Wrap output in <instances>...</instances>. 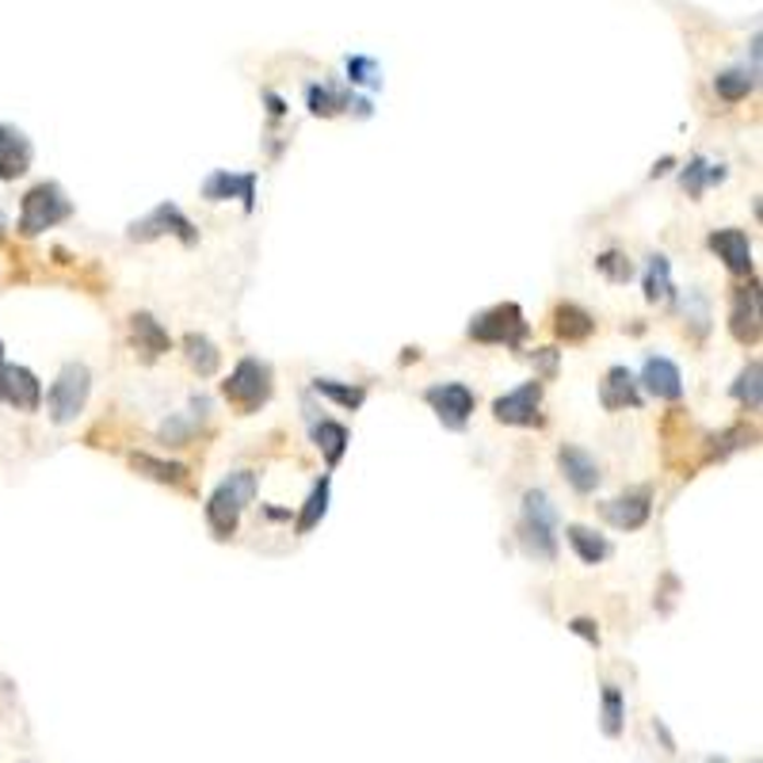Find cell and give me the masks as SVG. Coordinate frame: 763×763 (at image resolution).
<instances>
[{
    "label": "cell",
    "instance_id": "1",
    "mask_svg": "<svg viewBox=\"0 0 763 763\" xmlns=\"http://www.w3.org/2000/svg\"><path fill=\"white\" fill-rule=\"evenodd\" d=\"M257 474L252 469H237L229 474L218 489L206 500V523H211L214 538H229L237 530V520H241L245 508L257 500Z\"/></svg>",
    "mask_w": 763,
    "mask_h": 763
},
{
    "label": "cell",
    "instance_id": "2",
    "mask_svg": "<svg viewBox=\"0 0 763 763\" xmlns=\"http://www.w3.org/2000/svg\"><path fill=\"white\" fill-rule=\"evenodd\" d=\"M558 512H553L550 497L543 489H530L523 497V523H520V543L530 558L553 561L558 558Z\"/></svg>",
    "mask_w": 763,
    "mask_h": 763
},
{
    "label": "cell",
    "instance_id": "3",
    "mask_svg": "<svg viewBox=\"0 0 763 763\" xmlns=\"http://www.w3.org/2000/svg\"><path fill=\"white\" fill-rule=\"evenodd\" d=\"M527 336V318L515 302H500L481 310L469 321V341L477 344H504V348H520Z\"/></svg>",
    "mask_w": 763,
    "mask_h": 763
},
{
    "label": "cell",
    "instance_id": "4",
    "mask_svg": "<svg viewBox=\"0 0 763 763\" xmlns=\"http://www.w3.org/2000/svg\"><path fill=\"white\" fill-rule=\"evenodd\" d=\"M73 214V203L65 199V191L58 183H38L23 195V211H20V234L23 237H35L43 229L58 226Z\"/></svg>",
    "mask_w": 763,
    "mask_h": 763
},
{
    "label": "cell",
    "instance_id": "5",
    "mask_svg": "<svg viewBox=\"0 0 763 763\" xmlns=\"http://www.w3.org/2000/svg\"><path fill=\"white\" fill-rule=\"evenodd\" d=\"M222 393H226L229 405H237L241 413H257L267 397H272V367L264 359H241L234 367L226 382H222Z\"/></svg>",
    "mask_w": 763,
    "mask_h": 763
},
{
    "label": "cell",
    "instance_id": "6",
    "mask_svg": "<svg viewBox=\"0 0 763 763\" xmlns=\"http://www.w3.org/2000/svg\"><path fill=\"white\" fill-rule=\"evenodd\" d=\"M92 393V374L84 363H65L58 374V382L50 385L46 401H50V420L53 424H69L81 416V408L88 405Z\"/></svg>",
    "mask_w": 763,
    "mask_h": 763
},
{
    "label": "cell",
    "instance_id": "7",
    "mask_svg": "<svg viewBox=\"0 0 763 763\" xmlns=\"http://www.w3.org/2000/svg\"><path fill=\"white\" fill-rule=\"evenodd\" d=\"M168 234L180 237L183 245H195L199 241L191 218L176 203H160L157 211H150L145 218H138L134 226H130V241H157V237H168Z\"/></svg>",
    "mask_w": 763,
    "mask_h": 763
},
{
    "label": "cell",
    "instance_id": "8",
    "mask_svg": "<svg viewBox=\"0 0 763 763\" xmlns=\"http://www.w3.org/2000/svg\"><path fill=\"white\" fill-rule=\"evenodd\" d=\"M543 382H523L520 390L504 393V397L492 401V416L500 424H512V428H543Z\"/></svg>",
    "mask_w": 763,
    "mask_h": 763
},
{
    "label": "cell",
    "instance_id": "9",
    "mask_svg": "<svg viewBox=\"0 0 763 763\" xmlns=\"http://www.w3.org/2000/svg\"><path fill=\"white\" fill-rule=\"evenodd\" d=\"M424 401L436 408V416L443 420V428H454V431L469 420V413H474V405H477L474 390H469V385H462V382L431 385V390L424 393Z\"/></svg>",
    "mask_w": 763,
    "mask_h": 763
},
{
    "label": "cell",
    "instance_id": "10",
    "mask_svg": "<svg viewBox=\"0 0 763 763\" xmlns=\"http://www.w3.org/2000/svg\"><path fill=\"white\" fill-rule=\"evenodd\" d=\"M0 401L15 413H35L43 405V385H38L35 374L27 367H0Z\"/></svg>",
    "mask_w": 763,
    "mask_h": 763
},
{
    "label": "cell",
    "instance_id": "11",
    "mask_svg": "<svg viewBox=\"0 0 763 763\" xmlns=\"http://www.w3.org/2000/svg\"><path fill=\"white\" fill-rule=\"evenodd\" d=\"M203 199L206 203H226V199H241L245 211L257 206V172H245V176H234L226 168L206 176L203 183Z\"/></svg>",
    "mask_w": 763,
    "mask_h": 763
},
{
    "label": "cell",
    "instance_id": "12",
    "mask_svg": "<svg viewBox=\"0 0 763 763\" xmlns=\"http://www.w3.org/2000/svg\"><path fill=\"white\" fill-rule=\"evenodd\" d=\"M558 466H561V474H565V481L573 485L581 497H588V492L599 489V462L592 458L588 451H581V446H573V443L561 446Z\"/></svg>",
    "mask_w": 763,
    "mask_h": 763
},
{
    "label": "cell",
    "instance_id": "13",
    "mask_svg": "<svg viewBox=\"0 0 763 763\" xmlns=\"http://www.w3.org/2000/svg\"><path fill=\"white\" fill-rule=\"evenodd\" d=\"M729 333H734L737 344H756L760 341V295H756V283H749V287H741L734 295Z\"/></svg>",
    "mask_w": 763,
    "mask_h": 763
},
{
    "label": "cell",
    "instance_id": "14",
    "mask_svg": "<svg viewBox=\"0 0 763 763\" xmlns=\"http://www.w3.org/2000/svg\"><path fill=\"white\" fill-rule=\"evenodd\" d=\"M604 515L615 523L619 530H642L653 515V497L649 489H634V492H622L619 500L604 504Z\"/></svg>",
    "mask_w": 763,
    "mask_h": 763
},
{
    "label": "cell",
    "instance_id": "15",
    "mask_svg": "<svg viewBox=\"0 0 763 763\" xmlns=\"http://www.w3.org/2000/svg\"><path fill=\"white\" fill-rule=\"evenodd\" d=\"M642 385L660 401H680L683 397V374L672 359L665 356H649L642 367Z\"/></svg>",
    "mask_w": 763,
    "mask_h": 763
},
{
    "label": "cell",
    "instance_id": "16",
    "mask_svg": "<svg viewBox=\"0 0 763 763\" xmlns=\"http://www.w3.org/2000/svg\"><path fill=\"white\" fill-rule=\"evenodd\" d=\"M130 344H134V351L142 356V363H153V359H160L172 348V341H168V333L160 329V321L150 318V313H134V318H130Z\"/></svg>",
    "mask_w": 763,
    "mask_h": 763
},
{
    "label": "cell",
    "instance_id": "17",
    "mask_svg": "<svg viewBox=\"0 0 763 763\" xmlns=\"http://www.w3.org/2000/svg\"><path fill=\"white\" fill-rule=\"evenodd\" d=\"M711 252L734 275H752V245L741 229H718V234H711Z\"/></svg>",
    "mask_w": 763,
    "mask_h": 763
},
{
    "label": "cell",
    "instance_id": "18",
    "mask_svg": "<svg viewBox=\"0 0 763 763\" xmlns=\"http://www.w3.org/2000/svg\"><path fill=\"white\" fill-rule=\"evenodd\" d=\"M31 157H35V150H31L27 134L4 122V127H0V180L23 176L31 168Z\"/></svg>",
    "mask_w": 763,
    "mask_h": 763
},
{
    "label": "cell",
    "instance_id": "19",
    "mask_svg": "<svg viewBox=\"0 0 763 763\" xmlns=\"http://www.w3.org/2000/svg\"><path fill=\"white\" fill-rule=\"evenodd\" d=\"M599 401H604L607 413H622V408H637L642 405V393H637V382L627 367H611L599 382Z\"/></svg>",
    "mask_w": 763,
    "mask_h": 763
},
{
    "label": "cell",
    "instance_id": "20",
    "mask_svg": "<svg viewBox=\"0 0 763 763\" xmlns=\"http://www.w3.org/2000/svg\"><path fill=\"white\" fill-rule=\"evenodd\" d=\"M553 333H558L565 344H581V341H588V336L596 333V318H592L584 306L561 302L558 310H553Z\"/></svg>",
    "mask_w": 763,
    "mask_h": 763
},
{
    "label": "cell",
    "instance_id": "21",
    "mask_svg": "<svg viewBox=\"0 0 763 763\" xmlns=\"http://www.w3.org/2000/svg\"><path fill=\"white\" fill-rule=\"evenodd\" d=\"M569 546H573L584 565H599V561L611 558V543H607L604 535H596L592 527H581V523L569 527Z\"/></svg>",
    "mask_w": 763,
    "mask_h": 763
},
{
    "label": "cell",
    "instance_id": "22",
    "mask_svg": "<svg viewBox=\"0 0 763 763\" xmlns=\"http://www.w3.org/2000/svg\"><path fill=\"white\" fill-rule=\"evenodd\" d=\"M183 356H188V363L195 367L203 379H214V374H218V367H222V351L199 333L183 336Z\"/></svg>",
    "mask_w": 763,
    "mask_h": 763
},
{
    "label": "cell",
    "instance_id": "23",
    "mask_svg": "<svg viewBox=\"0 0 763 763\" xmlns=\"http://www.w3.org/2000/svg\"><path fill=\"white\" fill-rule=\"evenodd\" d=\"M313 443L321 446V454H325L329 466H336V462L344 458V451H348L351 436H348V428H344V424L321 420V424H313Z\"/></svg>",
    "mask_w": 763,
    "mask_h": 763
},
{
    "label": "cell",
    "instance_id": "24",
    "mask_svg": "<svg viewBox=\"0 0 763 763\" xmlns=\"http://www.w3.org/2000/svg\"><path fill=\"white\" fill-rule=\"evenodd\" d=\"M752 88H756V73H749V69H726V73L714 76V92H718L722 99H729V104L749 99Z\"/></svg>",
    "mask_w": 763,
    "mask_h": 763
},
{
    "label": "cell",
    "instance_id": "25",
    "mask_svg": "<svg viewBox=\"0 0 763 763\" xmlns=\"http://www.w3.org/2000/svg\"><path fill=\"white\" fill-rule=\"evenodd\" d=\"M130 466H134L138 474H145V477H153V481H160V485H188V469L176 466V462L153 458V454H134V458H130Z\"/></svg>",
    "mask_w": 763,
    "mask_h": 763
},
{
    "label": "cell",
    "instance_id": "26",
    "mask_svg": "<svg viewBox=\"0 0 763 763\" xmlns=\"http://www.w3.org/2000/svg\"><path fill=\"white\" fill-rule=\"evenodd\" d=\"M672 295V264H668V257H649V272H645V298L649 302H665V298Z\"/></svg>",
    "mask_w": 763,
    "mask_h": 763
},
{
    "label": "cell",
    "instance_id": "27",
    "mask_svg": "<svg viewBox=\"0 0 763 763\" xmlns=\"http://www.w3.org/2000/svg\"><path fill=\"white\" fill-rule=\"evenodd\" d=\"M726 180V168L722 165H706L703 157H695L688 168H683V188H688L691 199H699L706 191V183H722Z\"/></svg>",
    "mask_w": 763,
    "mask_h": 763
},
{
    "label": "cell",
    "instance_id": "28",
    "mask_svg": "<svg viewBox=\"0 0 763 763\" xmlns=\"http://www.w3.org/2000/svg\"><path fill=\"white\" fill-rule=\"evenodd\" d=\"M325 512H329V477H321L310 497H306L302 515H298V535H310V530L325 520Z\"/></svg>",
    "mask_w": 763,
    "mask_h": 763
},
{
    "label": "cell",
    "instance_id": "29",
    "mask_svg": "<svg viewBox=\"0 0 763 763\" xmlns=\"http://www.w3.org/2000/svg\"><path fill=\"white\" fill-rule=\"evenodd\" d=\"M313 390H318L321 397H329V401H336V405H344L348 413H356V408L367 401V390H363V385H341V382H333V379H318V382H313Z\"/></svg>",
    "mask_w": 763,
    "mask_h": 763
},
{
    "label": "cell",
    "instance_id": "30",
    "mask_svg": "<svg viewBox=\"0 0 763 763\" xmlns=\"http://www.w3.org/2000/svg\"><path fill=\"white\" fill-rule=\"evenodd\" d=\"M622 718H627V703H622V691L607 683L604 688V734L622 737Z\"/></svg>",
    "mask_w": 763,
    "mask_h": 763
},
{
    "label": "cell",
    "instance_id": "31",
    "mask_svg": "<svg viewBox=\"0 0 763 763\" xmlns=\"http://www.w3.org/2000/svg\"><path fill=\"white\" fill-rule=\"evenodd\" d=\"M760 379H763V367L749 363L741 371V379H737V385H734V397L741 401L744 408H752V413L760 408Z\"/></svg>",
    "mask_w": 763,
    "mask_h": 763
},
{
    "label": "cell",
    "instance_id": "32",
    "mask_svg": "<svg viewBox=\"0 0 763 763\" xmlns=\"http://www.w3.org/2000/svg\"><path fill=\"white\" fill-rule=\"evenodd\" d=\"M596 267H599V272H604L611 283H627L630 275H634V264H630V257H627V252H619V249L604 252V257L596 260Z\"/></svg>",
    "mask_w": 763,
    "mask_h": 763
},
{
    "label": "cell",
    "instance_id": "33",
    "mask_svg": "<svg viewBox=\"0 0 763 763\" xmlns=\"http://www.w3.org/2000/svg\"><path fill=\"white\" fill-rule=\"evenodd\" d=\"M341 107H348V99L336 96L333 88H321V84H313V88H310V111L313 115H325V119H329V115H336Z\"/></svg>",
    "mask_w": 763,
    "mask_h": 763
},
{
    "label": "cell",
    "instance_id": "34",
    "mask_svg": "<svg viewBox=\"0 0 763 763\" xmlns=\"http://www.w3.org/2000/svg\"><path fill=\"white\" fill-rule=\"evenodd\" d=\"M348 81L351 84H367V88H379L382 76H379V65L371 58H348Z\"/></svg>",
    "mask_w": 763,
    "mask_h": 763
},
{
    "label": "cell",
    "instance_id": "35",
    "mask_svg": "<svg viewBox=\"0 0 763 763\" xmlns=\"http://www.w3.org/2000/svg\"><path fill=\"white\" fill-rule=\"evenodd\" d=\"M569 630H573V634H581V637H588L592 645H599V630H596V622H592V619H573V622H569Z\"/></svg>",
    "mask_w": 763,
    "mask_h": 763
},
{
    "label": "cell",
    "instance_id": "36",
    "mask_svg": "<svg viewBox=\"0 0 763 763\" xmlns=\"http://www.w3.org/2000/svg\"><path fill=\"white\" fill-rule=\"evenodd\" d=\"M535 363L543 367V374L550 379V374L558 371V351H553V348H538L535 351Z\"/></svg>",
    "mask_w": 763,
    "mask_h": 763
},
{
    "label": "cell",
    "instance_id": "37",
    "mask_svg": "<svg viewBox=\"0 0 763 763\" xmlns=\"http://www.w3.org/2000/svg\"><path fill=\"white\" fill-rule=\"evenodd\" d=\"M267 104H272V115H283V111H287V107H283V99L275 96V92H267Z\"/></svg>",
    "mask_w": 763,
    "mask_h": 763
},
{
    "label": "cell",
    "instance_id": "38",
    "mask_svg": "<svg viewBox=\"0 0 763 763\" xmlns=\"http://www.w3.org/2000/svg\"><path fill=\"white\" fill-rule=\"evenodd\" d=\"M668 168H672V157H665V160H660V165H657V168H653V176H665V172H668Z\"/></svg>",
    "mask_w": 763,
    "mask_h": 763
},
{
    "label": "cell",
    "instance_id": "39",
    "mask_svg": "<svg viewBox=\"0 0 763 763\" xmlns=\"http://www.w3.org/2000/svg\"><path fill=\"white\" fill-rule=\"evenodd\" d=\"M0 367H4V344H0Z\"/></svg>",
    "mask_w": 763,
    "mask_h": 763
}]
</instances>
